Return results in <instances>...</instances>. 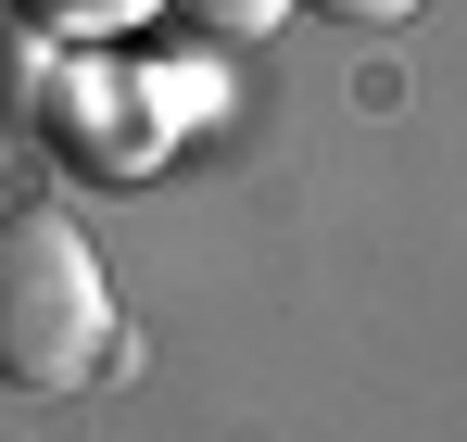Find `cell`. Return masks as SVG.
<instances>
[{
	"instance_id": "obj_2",
	"label": "cell",
	"mask_w": 467,
	"mask_h": 442,
	"mask_svg": "<svg viewBox=\"0 0 467 442\" xmlns=\"http://www.w3.org/2000/svg\"><path fill=\"white\" fill-rule=\"evenodd\" d=\"M13 26H38L51 51H77V38H127V26H152L164 0H0Z\"/></svg>"
},
{
	"instance_id": "obj_3",
	"label": "cell",
	"mask_w": 467,
	"mask_h": 442,
	"mask_svg": "<svg viewBox=\"0 0 467 442\" xmlns=\"http://www.w3.org/2000/svg\"><path fill=\"white\" fill-rule=\"evenodd\" d=\"M164 13H177V26H202V38H265V26H278V13H304V0H164Z\"/></svg>"
},
{
	"instance_id": "obj_1",
	"label": "cell",
	"mask_w": 467,
	"mask_h": 442,
	"mask_svg": "<svg viewBox=\"0 0 467 442\" xmlns=\"http://www.w3.org/2000/svg\"><path fill=\"white\" fill-rule=\"evenodd\" d=\"M114 367V279L77 216L0 203V392H88Z\"/></svg>"
},
{
	"instance_id": "obj_4",
	"label": "cell",
	"mask_w": 467,
	"mask_h": 442,
	"mask_svg": "<svg viewBox=\"0 0 467 442\" xmlns=\"http://www.w3.org/2000/svg\"><path fill=\"white\" fill-rule=\"evenodd\" d=\"M304 13H328V26H404L417 0H304Z\"/></svg>"
}]
</instances>
